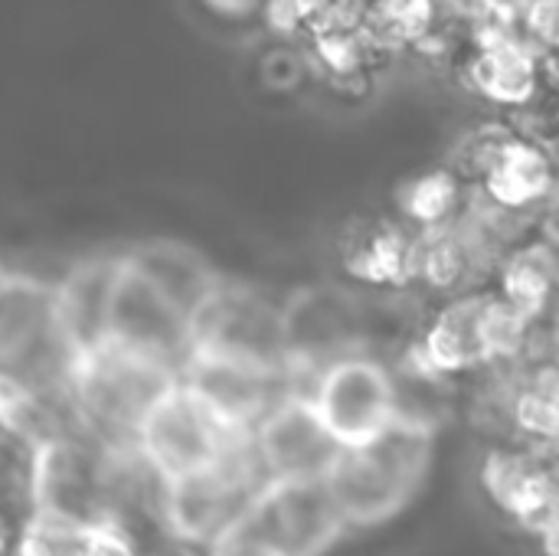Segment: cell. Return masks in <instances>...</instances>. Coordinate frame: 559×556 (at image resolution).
<instances>
[{
    "instance_id": "1",
    "label": "cell",
    "mask_w": 559,
    "mask_h": 556,
    "mask_svg": "<svg viewBox=\"0 0 559 556\" xmlns=\"http://www.w3.org/2000/svg\"><path fill=\"white\" fill-rule=\"evenodd\" d=\"M436 429L396 419L377 442L337 452L321 475L344 528H377L396 518L423 488Z\"/></svg>"
},
{
    "instance_id": "2",
    "label": "cell",
    "mask_w": 559,
    "mask_h": 556,
    "mask_svg": "<svg viewBox=\"0 0 559 556\" xmlns=\"http://www.w3.org/2000/svg\"><path fill=\"white\" fill-rule=\"evenodd\" d=\"M177 370L105 344L75 360L66 377L69 400L85 429L111 449H131L141 416L177 387Z\"/></svg>"
},
{
    "instance_id": "3",
    "label": "cell",
    "mask_w": 559,
    "mask_h": 556,
    "mask_svg": "<svg viewBox=\"0 0 559 556\" xmlns=\"http://www.w3.org/2000/svg\"><path fill=\"white\" fill-rule=\"evenodd\" d=\"M265 482L252 436L233 446L216 465L200 469L193 475L174 478L160 485V514L170 537L183 544H213L226 528H233L252 498V492Z\"/></svg>"
},
{
    "instance_id": "4",
    "label": "cell",
    "mask_w": 559,
    "mask_h": 556,
    "mask_svg": "<svg viewBox=\"0 0 559 556\" xmlns=\"http://www.w3.org/2000/svg\"><path fill=\"white\" fill-rule=\"evenodd\" d=\"M282 351L285 374H308L311 380L347 357L364 354L367 341V311L364 305L334 285H305L295 288L282 305Z\"/></svg>"
},
{
    "instance_id": "5",
    "label": "cell",
    "mask_w": 559,
    "mask_h": 556,
    "mask_svg": "<svg viewBox=\"0 0 559 556\" xmlns=\"http://www.w3.org/2000/svg\"><path fill=\"white\" fill-rule=\"evenodd\" d=\"M236 524L282 556H324L347 534L324 478H265Z\"/></svg>"
},
{
    "instance_id": "6",
    "label": "cell",
    "mask_w": 559,
    "mask_h": 556,
    "mask_svg": "<svg viewBox=\"0 0 559 556\" xmlns=\"http://www.w3.org/2000/svg\"><path fill=\"white\" fill-rule=\"evenodd\" d=\"M246 439L249 436H226L177 380V387L167 390L141 416L131 449L141 459V469L154 475L157 485H164L216 465L233 446Z\"/></svg>"
},
{
    "instance_id": "7",
    "label": "cell",
    "mask_w": 559,
    "mask_h": 556,
    "mask_svg": "<svg viewBox=\"0 0 559 556\" xmlns=\"http://www.w3.org/2000/svg\"><path fill=\"white\" fill-rule=\"evenodd\" d=\"M305 393L341 452L377 442L396 423L393 374L367 354L324 367Z\"/></svg>"
},
{
    "instance_id": "8",
    "label": "cell",
    "mask_w": 559,
    "mask_h": 556,
    "mask_svg": "<svg viewBox=\"0 0 559 556\" xmlns=\"http://www.w3.org/2000/svg\"><path fill=\"white\" fill-rule=\"evenodd\" d=\"M111 501L115 495L108 469L85 442L59 436L29 449L26 511H43L82 524H118Z\"/></svg>"
},
{
    "instance_id": "9",
    "label": "cell",
    "mask_w": 559,
    "mask_h": 556,
    "mask_svg": "<svg viewBox=\"0 0 559 556\" xmlns=\"http://www.w3.org/2000/svg\"><path fill=\"white\" fill-rule=\"evenodd\" d=\"M105 344L157 360L177 370V377L193 347L190 318L180 315L151 282H144L128 265L124 256H118V269H115V282L108 295Z\"/></svg>"
},
{
    "instance_id": "10",
    "label": "cell",
    "mask_w": 559,
    "mask_h": 556,
    "mask_svg": "<svg viewBox=\"0 0 559 556\" xmlns=\"http://www.w3.org/2000/svg\"><path fill=\"white\" fill-rule=\"evenodd\" d=\"M481 488L504 518L534 534V541L544 544L547 556H557L559 475L554 449H491L481 459Z\"/></svg>"
},
{
    "instance_id": "11",
    "label": "cell",
    "mask_w": 559,
    "mask_h": 556,
    "mask_svg": "<svg viewBox=\"0 0 559 556\" xmlns=\"http://www.w3.org/2000/svg\"><path fill=\"white\" fill-rule=\"evenodd\" d=\"M190 328L193 347L288 377L278 305H272L265 295L223 282L219 292L197 311Z\"/></svg>"
},
{
    "instance_id": "12",
    "label": "cell",
    "mask_w": 559,
    "mask_h": 556,
    "mask_svg": "<svg viewBox=\"0 0 559 556\" xmlns=\"http://www.w3.org/2000/svg\"><path fill=\"white\" fill-rule=\"evenodd\" d=\"M282 374L190 347L180 367V387L210 413L226 436H252L259 419L285 393Z\"/></svg>"
},
{
    "instance_id": "13",
    "label": "cell",
    "mask_w": 559,
    "mask_h": 556,
    "mask_svg": "<svg viewBox=\"0 0 559 556\" xmlns=\"http://www.w3.org/2000/svg\"><path fill=\"white\" fill-rule=\"evenodd\" d=\"M252 452L265 478H321L337 446L305 390H285L252 429Z\"/></svg>"
},
{
    "instance_id": "14",
    "label": "cell",
    "mask_w": 559,
    "mask_h": 556,
    "mask_svg": "<svg viewBox=\"0 0 559 556\" xmlns=\"http://www.w3.org/2000/svg\"><path fill=\"white\" fill-rule=\"evenodd\" d=\"M491 292H462L449 298L426 331L406 351V370L442 380L455 374H468L478 367H491L488 334H485V308Z\"/></svg>"
},
{
    "instance_id": "15",
    "label": "cell",
    "mask_w": 559,
    "mask_h": 556,
    "mask_svg": "<svg viewBox=\"0 0 559 556\" xmlns=\"http://www.w3.org/2000/svg\"><path fill=\"white\" fill-rule=\"evenodd\" d=\"M462 79L485 102L521 111L554 88V52H537L521 36L475 43L462 62Z\"/></svg>"
},
{
    "instance_id": "16",
    "label": "cell",
    "mask_w": 559,
    "mask_h": 556,
    "mask_svg": "<svg viewBox=\"0 0 559 556\" xmlns=\"http://www.w3.org/2000/svg\"><path fill=\"white\" fill-rule=\"evenodd\" d=\"M115 269L118 256H95L72 265L66 279L52 285V324L69 367L105 347V318Z\"/></svg>"
},
{
    "instance_id": "17",
    "label": "cell",
    "mask_w": 559,
    "mask_h": 556,
    "mask_svg": "<svg viewBox=\"0 0 559 556\" xmlns=\"http://www.w3.org/2000/svg\"><path fill=\"white\" fill-rule=\"evenodd\" d=\"M337 262L367 288L400 292L413 285V229L396 216H354L337 236Z\"/></svg>"
},
{
    "instance_id": "18",
    "label": "cell",
    "mask_w": 559,
    "mask_h": 556,
    "mask_svg": "<svg viewBox=\"0 0 559 556\" xmlns=\"http://www.w3.org/2000/svg\"><path fill=\"white\" fill-rule=\"evenodd\" d=\"M554 187H557L554 151L514 131L501 144L488 170L481 174L478 187L472 190L501 213L531 216L554 197Z\"/></svg>"
},
{
    "instance_id": "19",
    "label": "cell",
    "mask_w": 559,
    "mask_h": 556,
    "mask_svg": "<svg viewBox=\"0 0 559 556\" xmlns=\"http://www.w3.org/2000/svg\"><path fill=\"white\" fill-rule=\"evenodd\" d=\"M124 259L144 282H151L190 321L223 285L219 272L197 249H190L183 242L154 239V242L131 249Z\"/></svg>"
},
{
    "instance_id": "20",
    "label": "cell",
    "mask_w": 559,
    "mask_h": 556,
    "mask_svg": "<svg viewBox=\"0 0 559 556\" xmlns=\"http://www.w3.org/2000/svg\"><path fill=\"white\" fill-rule=\"evenodd\" d=\"M13 556H141L121 524H82L26 511L16 528Z\"/></svg>"
},
{
    "instance_id": "21",
    "label": "cell",
    "mask_w": 559,
    "mask_h": 556,
    "mask_svg": "<svg viewBox=\"0 0 559 556\" xmlns=\"http://www.w3.org/2000/svg\"><path fill=\"white\" fill-rule=\"evenodd\" d=\"M557 246L550 236L518 242L498 262V295L514 305L524 318L540 324L557 292Z\"/></svg>"
},
{
    "instance_id": "22",
    "label": "cell",
    "mask_w": 559,
    "mask_h": 556,
    "mask_svg": "<svg viewBox=\"0 0 559 556\" xmlns=\"http://www.w3.org/2000/svg\"><path fill=\"white\" fill-rule=\"evenodd\" d=\"M478 246L472 242L462 220L413 233V282L439 292V295H462L468 279L478 269Z\"/></svg>"
},
{
    "instance_id": "23",
    "label": "cell",
    "mask_w": 559,
    "mask_h": 556,
    "mask_svg": "<svg viewBox=\"0 0 559 556\" xmlns=\"http://www.w3.org/2000/svg\"><path fill=\"white\" fill-rule=\"evenodd\" d=\"M393 203H396V220L406 223L413 233L439 229L462 216L468 203V187L449 167H432L403 180L393 193Z\"/></svg>"
},
{
    "instance_id": "24",
    "label": "cell",
    "mask_w": 559,
    "mask_h": 556,
    "mask_svg": "<svg viewBox=\"0 0 559 556\" xmlns=\"http://www.w3.org/2000/svg\"><path fill=\"white\" fill-rule=\"evenodd\" d=\"M508 416L531 446L554 449L559 429V380L554 360L534 364L511 390Z\"/></svg>"
},
{
    "instance_id": "25",
    "label": "cell",
    "mask_w": 559,
    "mask_h": 556,
    "mask_svg": "<svg viewBox=\"0 0 559 556\" xmlns=\"http://www.w3.org/2000/svg\"><path fill=\"white\" fill-rule=\"evenodd\" d=\"M311 52L334 85L367 79L377 62V52L360 29H321L311 36Z\"/></svg>"
},
{
    "instance_id": "26",
    "label": "cell",
    "mask_w": 559,
    "mask_h": 556,
    "mask_svg": "<svg viewBox=\"0 0 559 556\" xmlns=\"http://www.w3.org/2000/svg\"><path fill=\"white\" fill-rule=\"evenodd\" d=\"M514 134V128L508 121H485L472 131H465L452 151V161L445 164L468 190L478 187L481 174L488 170V164L495 161V154L501 151V144Z\"/></svg>"
},
{
    "instance_id": "27",
    "label": "cell",
    "mask_w": 559,
    "mask_h": 556,
    "mask_svg": "<svg viewBox=\"0 0 559 556\" xmlns=\"http://www.w3.org/2000/svg\"><path fill=\"white\" fill-rule=\"evenodd\" d=\"M210 556H282L272 547H265L262 541H255L249 531H242L239 524L226 528L213 544H210Z\"/></svg>"
},
{
    "instance_id": "28",
    "label": "cell",
    "mask_w": 559,
    "mask_h": 556,
    "mask_svg": "<svg viewBox=\"0 0 559 556\" xmlns=\"http://www.w3.org/2000/svg\"><path fill=\"white\" fill-rule=\"evenodd\" d=\"M16 521L0 508V556H13V544H16Z\"/></svg>"
},
{
    "instance_id": "29",
    "label": "cell",
    "mask_w": 559,
    "mask_h": 556,
    "mask_svg": "<svg viewBox=\"0 0 559 556\" xmlns=\"http://www.w3.org/2000/svg\"><path fill=\"white\" fill-rule=\"evenodd\" d=\"M0 279H3V269H0Z\"/></svg>"
}]
</instances>
